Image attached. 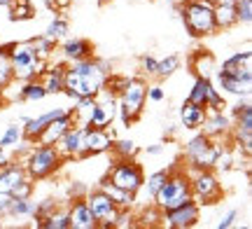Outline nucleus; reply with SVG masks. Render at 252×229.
Returning <instances> with one entry per match:
<instances>
[{
  "instance_id": "nucleus-24",
  "label": "nucleus",
  "mask_w": 252,
  "mask_h": 229,
  "mask_svg": "<svg viewBox=\"0 0 252 229\" xmlns=\"http://www.w3.org/2000/svg\"><path fill=\"white\" fill-rule=\"evenodd\" d=\"M63 75H65V65H52V68H45V70L40 73V82H42V87H45L47 96L63 94V89H65Z\"/></svg>"
},
{
  "instance_id": "nucleus-44",
  "label": "nucleus",
  "mask_w": 252,
  "mask_h": 229,
  "mask_svg": "<svg viewBox=\"0 0 252 229\" xmlns=\"http://www.w3.org/2000/svg\"><path fill=\"white\" fill-rule=\"evenodd\" d=\"M12 196H17V199H24V196H33V180H31V178H26V180L19 185L14 192H12Z\"/></svg>"
},
{
  "instance_id": "nucleus-42",
  "label": "nucleus",
  "mask_w": 252,
  "mask_h": 229,
  "mask_svg": "<svg viewBox=\"0 0 252 229\" xmlns=\"http://www.w3.org/2000/svg\"><path fill=\"white\" fill-rule=\"evenodd\" d=\"M157 65H159V59H154V56H150V54L140 56V70H143L145 75L157 77Z\"/></svg>"
},
{
  "instance_id": "nucleus-15",
  "label": "nucleus",
  "mask_w": 252,
  "mask_h": 229,
  "mask_svg": "<svg viewBox=\"0 0 252 229\" xmlns=\"http://www.w3.org/2000/svg\"><path fill=\"white\" fill-rule=\"evenodd\" d=\"M226 75H234V77H241L245 82H252V54L250 49L245 52H236L234 56H229L226 61H222V65L217 68Z\"/></svg>"
},
{
  "instance_id": "nucleus-13",
  "label": "nucleus",
  "mask_w": 252,
  "mask_h": 229,
  "mask_svg": "<svg viewBox=\"0 0 252 229\" xmlns=\"http://www.w3.org/2000/svg\"><path fill=\"white\" fill-rule=\"evenodd\" d=\"M234 129H236V140H238V145H243L245 155H250V150H252V103H250V96L243 98L241 110L234 115Z\"/></svg>"
},
{
  "instance_id": "nucleus-37",
  "label": "nucleus",
  "mask_w": 252,
  "mask_h": 229,
  "mask_svg": "<svg viewBox=\"0 0 252 229\" xmlns=\"http://www.w3.org/2000/svg\"><path fill=\"white\" fill-rule=\"evenodd\" d=\"M175 70H180V56H166V59H161L159 61V65H157V77H161V80H166V77H171Z\"/></svg>"
},
{
  "instance_id": "nucleus-29",
  "label": "nucleus",
  "mask_w": 252,
  "mask_h": 229,
  "mask_svg": "<svg viewBox=\"0 0 252 229\" xmlns=\"http://www.w3.org/2000/svg\"><path fill=\"white\" fill-rule=\"evenodd\" d=\"M37 201H33V196H24V199H12L9 206V218H35Z\"/></svg>"
},
{
  "instance_id": "nucleus-3",
  "label": "nucleus",
  "mask_w": 252,
  "mask_h": 229,
  "mask_svg": "<svg viewBox=\"0 0 252 229\" xmlns=\"http://www.w3.org/2000/svg\"><path fill=\"white\" fill-rule=\"evenodd\" d=\"M7 54H9V65H12V75L14 80H37L40 73L47 68V61H42L37 56L33 42H14L7 45Z\"/></svg>"
},
{
  "instance_id": "nucleus-28",
  "label": "nucleus",
  "mask_w": 252,
  "mask_h": 229,
  "mask_svg": "<svg viewBox=\"0 0 252 229\" xmlns=\"http://www.w3.org/2000/svg\"><path fill=\"white\" fill-rule=\"evenodd\" d=\"M37 227H42V229H70V215H68V208H59V206H56L47 218L40 220Z\"/></svg>"
},
{
  "instance_id": "nucleus-17",
  "label": "nucleus",
  "mask_w": 252,
  "mask_h": 229,
  "mask_svg": "<svg viewBox=\"0 0 252 229\" xmlns=\"http://www.w3.org/2000/svg\"><path fill=\"white\" fill-rule=\"evenodd\" d=\"M72 206L68 208V215H70V229H96L98 227V222L94 218V213H91L89 203L87 199H72Z\"/></svg>"
},
{
  "instance_id": "nucleus-5",
  "label": "nucleus",
  "mask_w": 252,
  "mask_h": 229,
  "mask_svg": "<svg viewBox=\"0 0 252 229\" xmlns=\"http://www.w3.org/2000/svg\"><path fill=\"white\" fill-rule=\"evenodd\" d=\"M63 164V157L59 155V150L54 145H42L37 143V147L28 150L26 159H24V168L31 180H47L49 175H54Z\"/></svg>"
},
{
  "instance_id": "nucleus-48",
  "label": "nucleus",
  "mask_w": 252,
  "mask_h": 229,
  "mask_svg": "<svg viewBox=\"0 0 252 229\" xmlns=\"http://www.w3.org/2000/svg\"><path fill=\"white\" fill-rule=\"evenodd\" d=\"M161 152H163V145H161V143H157V145H150V147H147V155H152V157L161 155Z\"/></svg>"
},
{
  "instance_id": "nucleus-39",
  "label": "nucleus",
  "mask_w": 252,
  "mask_h": 229,
  "mask_svg": "<svg viewBox=\"0 0 252 229\" xmlns=\"http://www.w3.org/2000/svg\"><path fill=\"white\" fill-rule=\"evenodd\" d=\"M236 17H238V24L243 26H250L252 24V0H236Z\"/></svg>"
},
{
  "instance_id": "nucleus-33",
  "label": "nucleus",
  "mask_w": 252,
  "mask_h": 229,
  "mask_svg": "<svg viewBox=\"0 0 252 229\" xmlns=\"http://www.w3.org/2000/svg\"><path fill=\"white\" fill-rule=\"evenodd\" d=\"M110 150H112V152L117 155V159H133V157L138 155V145H135V140H131V138H122V140H115Z\"/></svg>"
},
{
  "instance_id": "nucleus-1",
  "label": "nucleus",
  "mask_w": 252,
  "mask_h": 229,
  "mask_svg": "<svg viewBox=\"0 0 252 229\" xmlns=\"http://www.w3.org/2000/svg\"><path fill=\"white\" fill-rule=\"evenodd\" d=\"M108 75L110 64L103 59L87 56L80 61H70V65L65 68V75H63V84H65L63 94L70 96L72 101L82 98V96H96L103 89Z\"/></svg>"
},
{
  "instance_id": "nucleus-8",
  "label": "nucleus",
  "mask_w": 252,
  "mask_h": 229,
  "mask_svg": "<svg viewBox=\"0 0 252 229\" xmlns=\"http://www.w3.org/2000/svg\"><path fill=\"white\" fill-rule=\"evenodd\" d=\"M220 152H222V147L213 143V138L206 133H196L185 145V159H187L189 168H215Z\"/></svg>"
},
{
  "instance_id": "nucleus-46",
  "label": "nucleus",
  "mask_w": 252,
  "mask_h": 229,
  "mask_svg": "<svg viewBox=\"0 0 252 229\" xmlns=\"http://www.w3.org/2000/svg\"><path fill=\"white\" fill-rule=\"evenodd\" d=\"M12 194L0 192V218H9V206H12Z\"/></svg>"
},
{
  "instance_id": "nucleus-40",
  "label": "nucleus",
  "mask_w": 252,
  "mask_h": 229,
  "mask_svg": "<svg viewBox=\"0 0 252 229\" xmlns=\"http://www.w3.org/2000/svg\"><path fill=\"white\" fill-rule=\"evenodd\" d=\"M33 42V47H35V52H37V56L42 59V61H47L49 56H52V52H54V47H56V42L54 40H49L47 35H42V37H35V40H31Z\"/></svg>"
},
{
  "instance_id": "nucleus-20",
  "label": "nucleus",
  "mask_w": 252,
  "mask_h": 229,
  "mask_svg": "<svg viewBox=\"0 0 252 229\" xmlns=\"http://www.w3.org/2000/svg\"><path fill=\"white\" fill-rule=\"evenodd\" d=\"M217 87L224 94H231V96H238V98H248L252 94V82H245L241 77L226 75V73H222V70H217Z\"/></svg>"
},
{
  "instance_id": "nucleus-36",
  "label": "nucleus",
  "mask_w": 252,
  "mask_h": 229,
  "mask_svg": "<svg viewBox=\"0 0 252 229\" xmlns=\"http://www.w3.org/2000/svg\"><path fill=\"white\" fill-rule=\"evenodd\" d=\"M45 35L49 37V40H54V42L63 40V37L68 35V19H65V17H54V19H52V24L47 26Z\"/></svg>"
},
{
  "instance_id": "nucleus-23",
  "label": "nucleus",
  "mask_w": 252,
  "mask_h": 229,
  "mask_svg": "<svg viewBox=\"0 0 252 229\" xmlns=\"http://www.w3.org/2000/svg\"><path fill=\"white\" fill-rule=\"evenodd\" d=\"M203 133L210 138H217V136H224L229 133L231 129V117H226L224 110H217V112H206V119H203Z\"/></svg>"
},
{
  "instance_id": "nucleus-32",
  "label": "nucleus",
  "mask_w": 252,
  "mask_h": 229,
  "mask_svg": "<svg viewBox=\"0 0 252 229\" xmlns=\"http://www.w3.org/2000/svg\"><path fill=\"white\" fill-rule=\"evenodd\" d=\"M35 17V9L31 2L26 0H12V5H9V19L12 21H21V19H33Z\"/></svg>"
},
{
  "instance_id": "nucleus-31",
  "label": "nucleus",
  "mask_w": 252,
  "mask_h": 229,
  "mask_svg": "<svg viewBox=\"0 0 252 229\" xmlns=\"http://www.w3.org/2000/svg\"><path fill=\"white\" fill-rule=\"evenodd\" d=\"M194 70H196V77H210L213 70H215V59L210 52H198L194 56Z\"/></svg>"
},
{
  "instance_id": "nucleus-7",
  "label": "nucleus",
  "mask_w": 252,
  "mask_h": 229,
  "mask_svg": "<svg viewBox=\"0 0 252 229\" xmlns=\"http://www.w3.org/2000/svg\"><path fill=\"white\" fill-rule=\"evenodd\" d=\"M189 187H191V199L203 206V203H217L222 199V183L215 175L213 168H189Z\"/></svg>"
},
{
  "instance_id": "nucleus-11",
  "label": "nucleus",
  "mask_w": 252,
  "mask_h": 229,
  "mask_svg": "<svg viewBox=\"0 0 252 229\" xmlns=\"http://www.w3.org/2000/svg\"><path fill=\"white\" fill-rule=\"evenodd\" d=\"M201 218V206H198L194 199H189V201L180 203V206H175V208H168V211L161 213V220L166 227L171 229H189L194 227Z\"/></svg>"
},
{
  "instance_id": "nucleus-34",
  "label": "nucleus",
  "mask_w": 252,
  "mask_h": 229,
  "mask_svg": "<svg viewBox=\"0 0 252 229\" xmlns=\"http://www.w3.org/2000/svg\"><path fill=\"white\" fill-rule=\"evenodd\" d=\"M21 143H24V129L19 127V124H9L5 129L2 138H0V145L5 147V150H9V147H17Z\"/></svg>"
},
{
  "instance_id": "nucleus-21",
  "label": "nucleus",
  "mask_w": 252,
  "mask_h": 229,
  "mask_svg": "<svg viewBox=\"0 0 252 229\" xmlns=\"http://www.w3.org/2000/svg\"><path fill=\"white\" fill-rule=\"evenodd\" d=\"M61 56L68 64L80 61V59H87V56H94V45L84 37H72V40H65L61 45Z\"/></svg>"
},
{
  "instance_id": "nucleus-45",
  "label": "nucleus",
  "mask_w": 252,
  "mask_h": 229,
  "mask_svg": "<svg viewBox=\"0 0 252 229\" xmlns=\"http://www.w3.org/2000/svg\"><path fill=\"white\" fill-rule=\"evenodd\" d=\"M147 98L152 103H161L166 98V92H163L159 84H152V87H147Z\"/></svg>"
},
{
  "instance_id": "nucleus-43",
  "label": "nucleus",
  "mask_w": 252,
  "mask_h": 229,
  "mask_svg": "<svg viewBox=\"0 0 252 229\" xmlns=\"http://www.w3.org/2000/svg\"><path fill=\"white\" fill-rule=\"evenodd\" d=\"M238 215H241V211L238 208H229V211L220 218V222H217V229H229V227H234L236 220H238Z\"/></svg>"
},
{
  "instance_id": "nucleus-16",
  "label": "nucleus",
  "mask_w": 252,
  "mask_h": 229,
  "mask_svg": "<svg viewBox=\"0 0 252 229\" xmlns=\"http://www.w3.org/2000/svg\"><path fill=\"white\" fill-rule=\"evenodd\" d=\"M72 124H77L75 122V115H72V110H63L59 117H54L49 124L45 127V131L37 136L35 143H42V145H54L56 140L68 131V129L72 127Z\"/></svg>"
},
{
  "instance_id": "nucleus-35",
  "label": "nucleus",
  "mask_w": 252,
  "mask_h": 229,
  "mask_svg": "<svg viewBox=\"0 0 252 229\" xmlns=\"http://www.w3.org/2000/svg\"><path fill=\"white\" fill-rule=\"evenodd\" d=\"M12 80H14V75H12V65H9L7 47H0V92H5Z\"/></svg>"
},
{
  "instance_id": "nucleus-47",
  "label": "nucleus",
  "mask_w": 252,
  "mask_h": 229,
  "mask_svg": "<svg viewBox=\"0 0 252 229\" xmlns=\"http://www.w3.org/2000/svg\"><path fill=\"white\" fill-rule=\"evenodd\" d=\"M9 162H12V157H9V152H7V150H5L2 145H0V168H2L5 164H9Z\"/></svg>"
},
{
  "instance_id": "nucleus-50",
  "label": "nucleus",
  "mask_w": 252,
  "mask_h": 229,
  "mask_svg": "<svg viewBox=\"0 0 252 229\" xmlns=\"http://www.w3.org/2000/svg\"><path fill=\"white\" fill-rule=\"evenodd\" d=\"M45 5H47V7H52V9H54V0H45Z\"/></svg>"
},
{
  "instance_id": "nucleus-41",
  "label": "nucleus",
  "mask_w": 252,
  "mask_h": 229,
  "mask_svg": "<svg viewBox=\"0 0 252 229\" xmlns=\"http://www.w3.org/2000/svg\"><path fill=\"white\" fill-rule=\"evenodd\" d=\"M226 108V101L224 96H222V92L220 89H213L210 92V96H208V103H206V112H217V110H224Z\"/></svg>"
},
{
  "instance_id": "nucleus-6",
  "label": "nucleus",
  "mask_w": 252,
  "mask_h": 229,
  "mask_svg": "<svg viewBox=\"0 0 252 229\" xmlns=\"http://www.w3.org/2000/svg\"><path fill=\"white\" fill-rule=\"evenodd\" d=\"M191 199V187H189V175L178 171V173H168L166 183L159 187V192L152 196L154 201V208L159 211H168V208H175L180 203L189 201Z\"/></svg>"
},
{
  "instance_id": "nucleus-22",
  "label": "nucleus",
  "mask_w": 252,
  "mask_h": 229,
  "mask_svg": "<svg viewBox=\"0 0 252 229\" xmlns=\"http://www.w3.org/2000/svg\"><path fill=\"white\" fill-rule=\"evenodd\" d=\"M203 119H206V108L203 105H196L191 101H185L180 105V124L187 131H198L203 127Z\"/></svg>"
},
{
  "instance_id": "nucleus-38",
  "label": "nucleus",
  "mask_w": 252,
  "mask_h": 229,
  "mask_svg": "<svg viewBox=\"0 0 252 229\" xmlns=\"http://www.w3.org/2000/svg\"><path fill=\"white\" fill-rule=\"evenodd\" d=\"M168 173H171V171H154V173L150 175V178H147V180L143 183V187L147 190V196H150V199H152L154 194L159 192V187H161V185L166 183Z\"/></svg>"
},
{
  "instance_id": "nucleus-10",
  "label": "nucleus",
  "mask_w": 252,
  "mask_h": 229,
  "mask_svg": "<svg viewBox=\"0 0 252 229\" xmlns=\"http://www.w3.org/2000/svg\"><path fill=\"white\" fill-rule=\"evenodd\" d=\"M84 199L89 203V208H91V213H94L96 222H98V227H103V229L115 227V220H117V215L122 208L115 206V201L110 199L108 194L103 192V190H96V192H89Z\"/></svg>"
},
{
  "instance_id": "nucleus-52",
  "label": "nucleus",
  "mask_w": 252,
  "mask_h": 229,
  "mask_svg": "<svg viewBox=\"0 0 252 229\" xmlns=\"http://www.w3.org/2000/svg\"><path fill=\"white\" fill-rule=\"evenodd\" d=\"M98 2H100V5H105V2H108V0H98Z\"/></svg>"
},
{
  "instance_id": "nucleus-26",
  "label": "nucleus",
  "mask_w": 252,
  "mask_h": 229,
  "mask_svg": "<svg viewBox=\"0 0 252 229\" xmlns=\"http://www.w3.org/2000/svg\"><path fill=\"white\" fill-rule=\"evenodd\" d=\"M215 89V84H213V80L210 77H196L194 80V84H191V92H189L187 101L196 103V105H203L206 108L208 103V96H210V92Z\"/></svg>"
},
{
  "instance_id": "nucleus-2",
  "label": "nucleus",
  "mask_w": 252,
  "mask_h": 229,
  "mask_svg": "<svg viewBox=\"0 0 252 229\" xmlns=\"http://www.w3.org/2000/svg\"><path fill=\"white\" fill-rule=\"evenodd\" d=\"M213 7H215L213 0H187L182 5V24L191 37H206L217 31Z\"/></svg>"
},
{
  "instance_id": "nucleus-19",
  "label": "nucleus",
  "mask_w": 252,
  "mask_h": 229,
  "mask_svg": "<svg viewBox=\"0 0 252 229\" xmlns=\"http://www.w3.org/2000/svg\"><path fill=\"white\" fill-rule=\"evenodd\" d=\"M63 112V108H54V110H47L42 112V115H37V117H28L26 122H24V140H28V143H33V140H37V136L45 131V127L52 122L54 117H59Z\"/></svg>"
},
{
  "instance_id": "nucleus-51",
  "label": "nucleus",
  "mask_w": 252,
  "mask_h": 229,
  "mask_svg": "<svg viewBox=\"0 0 252 229\" xmlns=\"http://www.w3.org/2000/svg\"><path fill=\"white\" fill-rule=\"evenodd\" d=\"M213 2H229V5H234L236 0H213Z\"/></svg>"
},
{
  "instance_id": "nucleus-49",
  "label": "nucleus",
  "mask_w": 252,
  "mask_h": 229,
  "mask_svg": "<svg viewBox=\"0 0 252 229\" xmlns=\"http://www.w3.org/2000/svg\"><path fill=\"white\" fill-rule=\"evenodd\" d=\"M12 5V0H0V7H9Z\"/></svg>"
},
{
  "instance_id": "nucleus-25",
  "label": "nucleus",
  "mask_w": 252,
  "mask_h": 229,
  "mask_svg": "<svg viewBox=\"0 0 252 229\" xmlns=\"http://www.w3.org/2000/svg\"><path fill=\"white\" fill-rule=\"evenodd\" d=\"M98 190H103V192L108 194L110 199L115 201V206H117V208H122V211H128V208L135 203V194L133 192H126V190L117 187V185H112L108 178L98 185Z\"/></svg>"
},
{
  "instance_id": "nucleus-18",
  "label": "nucleus",
  "mask_w": 252,
  "mask_h": 229,
  "mask_svg": "<svg viewBox=\"0 0 252 229\" xmlns=\"http://www.w3.org/2000/svg\"><path fill=\"white\" fill-rule=\"evenodd\" d=\"M26 178L28 175H26L24 164H19V162H9V164H5L2 168H0V192L12 194L19 185L26 180Z\"/></svg>"
},
{
  "instance_id": "nucleus-27",
  "label": "nucleus",
  "mask_w": 252,
  "mask_h": 229,
  "mask_svg": "<svg viewBox=\"0 0 252 229\" xmlns=\"http://www.w3.org/2000/svg\"><path fill=\"white\" fill-rule=\"evenodd\" d=\"M213 14H215V26L217 31L222 28H231L238 24V17H236V7L234 5H229V2H215V7H213Z\"/></svg>"
},
{
  "instance_id": "nucleus-4",
  "label": "nucleus",
  "mask_w": 252,
  "mask_h": 229,
  "mask_svg": "<svg viewBox=\"0 0 252 229\" xmlns=\"http://www.w3.org/2000/svg\"><path fill=\"white\" fill-rule=\"evenodd\" d=\"M145 101H147V84L140 77L126 80L117 96V117L124 127H131L135 119L143 115Z\"/></svg>"
},
{
  "instance_id": "nucleus-30",
  "label": "nucleus",
  "mask_w": 252,
  "mask_h": 229,
  "mask_svg": "<svg viewBox=\"0 0 252 229\" xmlns=\"http://www.w3.org/2000/svg\"><path fill=\"white\" fill-rule=\"evenodd\" d=\"M45 96H47V92H45V87H42L40 80H26L24 87H21V92H19V101L37 103V101H42Z\"/></svg>"
},
{
  "instance_id": "nucleus-12",
  "label": "nucleus",
  "mask_w": 252,
  "mask_h": 229,
  "mask_svg": "<svg viewBox=\"0 0 252 229\" xmlns=\"http://www.w3.org/2000/svg\"><path fill=\"white\" fill-rule=\"evenodd\" d=\"M115 143V133L108 129H96L84 124V136H82V152L84 157H94V155H103L108 152Z\"/></svg>"
},
{
  "instance_id": "nucleus-9",
  "label": "nucleus",
  "mask_w": 252,
  "mask_h": 229,
  "mask_svg": "<svg viewBox=\"0 0 252 229\" xmlns=\"http://www.w3.org/2000/svg\"><path fill=\"white\" fill-rule=\"evenodd\" d=\"M108 180L112 185L122 187V190H126V192L138 194L143 190V183H145L143 166L135 164L133 159H117V164L110 168Z\"/></svg>"
},
{
  "instance_id": "nucleus-14",
  "label": "nucleus",
  "mask_w": 252,
  "mask_h": 229,
  "mask_svg": "<svg viewBox=\"0 0 252 229\" xmlns=\"http://www.w3.org/2000/svg\"><path fill=\"white\" fill-rule=\"evenodd\" d=\"M82 136H84V124H72V127L54 143V147L59 150V155H61L63 159H84V152H82Z\"/></svg>"
}]
</instances>
